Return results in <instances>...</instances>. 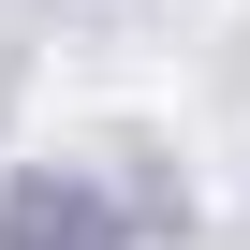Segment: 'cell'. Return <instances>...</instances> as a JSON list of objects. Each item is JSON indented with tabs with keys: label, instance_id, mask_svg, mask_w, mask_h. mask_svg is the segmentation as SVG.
Masks as SVG:
<instances>
[{
	"label": "cell",
	"instance_id": "obj_1",
	"mask_svg": "<svg viewBox=\"0 0 250 250\" xmlns=\"http://www.w3.org/2000/svg\"><path fill=\"white\" fill-rule=\"evenodd\" d=\"M15 250H103V206L59 191V177H30V191H15Z\"/></svg>",
	"mask_w": 250,
	"mask_h": 250
}]
</instances>
